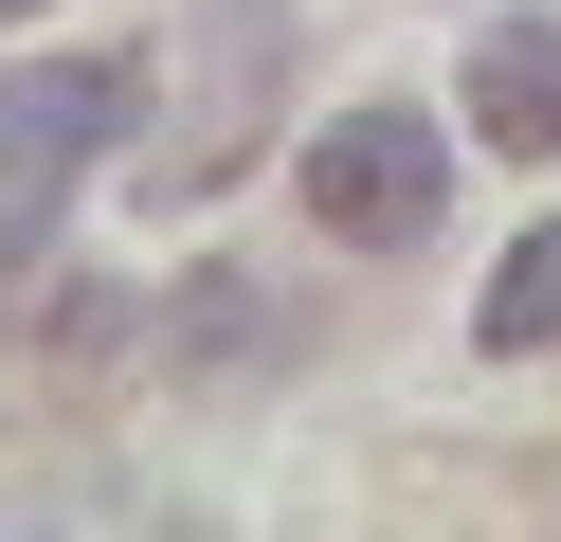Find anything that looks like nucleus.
<instances>
[{
  "instance_id": "1",
  "label": "nucleus",
  "mask_w": 561,
  "mask_h": 542,
  "mask_svg": "<svg viewBox=\"0 0 561 542\" xmlns=\"http://www.w3.org/2000/svg\"><path fill=\"white\" fill-rule=\"evenodd\" d=\"M290 199H308V235H327V253H399V235H435L453 145H435V108H344V127H308Z\"/></svg>"
},
{
  "instance_id": "2",
  "label": "nucleus",
  "mask_w": 561,
  "mask_h": 542,
  "mask_svg": "<svg viewBox=\"0 0 561 542\" xmlns=\"http://www.w3.org/2000/svg\"><path fill=\"white\" fill-rule=\"evenodd\" d=\"M146 108H163L146 36H127V55H55V72H0V163H19V181H73L91 145H127Z\"/></svg>"
},
{
  "instance_id": "3",
  "label": "nucleus",
  "mask_w": 561,
  "mask_h": 542,
  "mask_svg": "<svg viewBox=\"0 0 561 542\" xmlns=\"http://www.w3.org/2000/svg\"><path fill=\"white\" fill-rule=\"evenodd\" d=\"M471 127L507 163H561V19H489L471 36Z\"/></svg>"
},
{
  "instance_id": "4",
  "label": "nucleus",
  "mask_w": 561,
  "mask_h": 542,
  "mask_svg": "<svg viewBox=\"0 0 561 542\" xmlns=\"http://www.w3.org/2000/svg\"><path fill=\"white\" fill-rule=\"evenodd\" d=\"M471 344H489V361H543V344H561V217H525V235H507V272H489Z\"/></svg>"
},
{
  "instance_id": "5",
  "label": "nucleus",
  "mask_w": 561,
  "mask_h": 542,
  "mask_svg": "<svg viewBox=\"0 0 561 542\" xmlns=\"http://www.w3.org/2000/svg\"><path fill=\"white\" fill-rule=\"evenodd\" d=\"M37 253H55V181H19V163H0V289L37 272Z\"/></svg>"
},
{
  "instance_id": "6",
  "label": "nucleus",
  "mask_w": 561,
  "mask_h": 542,
  "mask_svg": "<svg viewBox=\"0 0 561 542\" xmlns=\"http://www.w3.org/2000/svg\"><path fill=\"white\" fill-rule=\"evenodd\" d=\"M0 19H19V0H0Z\"/></svg>"
}]
</instances>
